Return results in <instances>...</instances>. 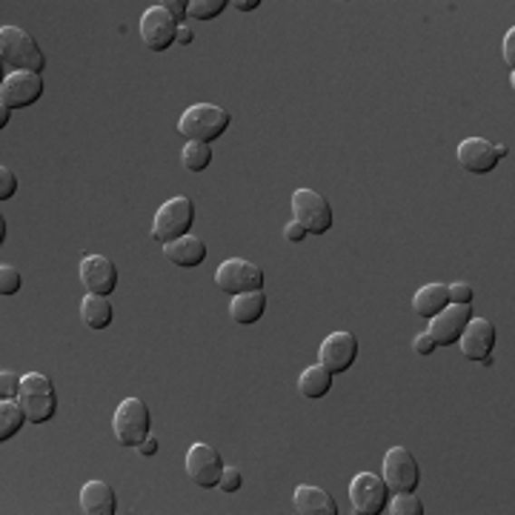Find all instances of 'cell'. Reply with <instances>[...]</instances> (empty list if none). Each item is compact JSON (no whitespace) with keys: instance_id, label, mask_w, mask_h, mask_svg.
Instances as JSON below:
<instances>
[{"instance_id":"obj_40","label":"cell","mask_w":515,"mask_h":515,"mask_svg":"<svg viewBox=\"0 0 515 515\" xmlns=\"http://www.w3.org/2000/svg\"><path fill=\"white\" fill-rule=\"evenodd\" d=\"M261 6V0H235V9L238 12H252Z\"/></svg>"},{"instance_id":"obj_22","label":"cell","mask_w":515,"mask_h":515,"mask_svg":"<svg viewBox=\"0 0 515 515\" xmlns=\"http://www.w3.org/2000/svg\"><path fill=\"white\" fill-rule=\"evenodd\" d=\"M413 306L421 318H435L441 309L450 306V292L444 284H427V287H421L415 296H413Z\"/></svg>"},{"instance_id":"obj_14","label":"cell","mask_w":515,"mask_h":515,"mask_svg":"<svg viewBox=\"0 0 515 515\" xmlns=\"http://www.w3.org/2000/svg\"><path fill=\"white\" fill-rule=\"evenodd\" d=\"M470 318H472V304H450L435 318H430L427 335L435 341V346H452L462 338Z\"/></svg>"},{"instance_id":"obj_7","label":"cell","mask_w":515,"mask_h":515,"mask_svg":"<svg viewBox=\"0 0 515 515\" xmlns=\"http://www.w3.org/2000/svg\"><path fill=\"white\" fill-rule=\"evenodd\" d=\"M292 220L309 232V235H324L333 227V207L324 195H318L316 189H296L292 192Z\"/></svg>"},{"instance_id":"obj_8","label":"cell","mask_w":515,"mask_h":515,"mask_svg":"<svg viewBox=\"0 0 515 515\" xmlns=\"http://www.w3.org/2000/svg\"><path fill=\"white\" fill-rule=\"evenodd\" d=\"M384 484L390 492H415L421 484V470L407 447H393L384 455Z\"/></svg>"},{"instance_id":"obj_25","label":"cell","mask_w":515,"mask_h":515,"mask_svg":"<svg viewBox=\"0 0 515 515\" xmlns=\"http://www.w3.org/2000/svg\"><path fill=\"white\" fill-rule=\"evenodd\" d=\"M26 413L17 398H0V441H9L26 424Z\"/></svg>"},{"instance_id":"obj_29","label":"cell","mask_w":515,"mask_h":515,"mask_svg":"<svg viewBox=\"0 0 515 515\" xmlns=\"http://www.w3.org/2000/svg\"><path fill=\"white\" fill-rule=\"evenodd\" d=\"M21 292V272L15 267H0V296H17Z\"/></svg>"},{"instance_id":"obj_10","label":"cell","mask_w":515,"mask_h":515,"mask_svg":"<svg viewBox=\"0 0 515 515\" xmlns=\"http://www.w3.org/2000/svg\"><path fill=\"white\" fill-rule=\"evenodd\" d=\"M178 24L163 6H150L141 15V41L150 52H167L178 41Z\"/></svg>"},{"instance_id":"obj_37","label":"cell","mask_w":515,"mask_h":515,"mask_svg":"<svg viewBox=\"0 0 515 515\" xmlns=\"http://www.w3.org/2000/svg\"><path fill=\"white\" fill-rule=\"evenodd\" d=\"M504 61H507L510 69L515 66V29H510L504 34Z\"/></svg>"},{"instance_id":"obj_34","label":"cell","mask_w":515,"mask_h":515,"mask_svg":"<svg viewBox=\"0 0 515 515\" xmlns=\"http://www.w3.org/2000/svg\"><path fill=\"white\" fill-rule=\"evenodd\" d=\"M413 349H415L418 355H432L435 353V341L427 333H421V335L413 338Z\"/></svg>"},{"instance_id":"obj_18","label":"cell","mask_w":515,"mask_h":515,"mask_svg":"<svg viewBox=\"0 0 515 515\" xmlns=\"http://www.w3.org/2000/svg\"><path fill=\"white\" fill-rule=\"evenodd\" d=\"M292 504H296V512H301V515H338L341 512L333 495L321 487H312V484L296 487Z\"/></svg>"},{"instance_id":"obj_12","label":"cell","mask_w":515,"mask_h":515,"mask_svg":"<svg viewBox=\"0 0 515 515\" xmlns=\"http://www.w3.org/2000/svg\"><path fill=\"white\" fill-rule=\"evenodd\" d=\"M349 501H353L355 512L361 515H378L384 512L386 501H390V490H386L384 478L375 472H358L349 484Z\"/></svg>"},{"instance_id":"obj_6","label":"cell","mask_w":515,"mask_h":515,"mask_svg":"<svg viewBox=\"0 0 515 515\" xmlns=\"http://www.w3.org/2000/svg\"><path fill=\"white\" fill-rule=\"evenodd\" d=\"M215 284L227 296H244V292L264 289V269L258 264H249L244 258H227L224 264L215 269Z\"/></svg>"},{"instance_id":"obj_24","label":"cell","mask_w":515,"mask_h":515,"mask_svg":"<svg viewBox=\"0 0 515 515\" xmlns=\"http://www.w3.org/2000/svg\"><path fill=\"white\" fill-rule=\"evenodd\" d=\"M81 321L89 326V329H106L112 324V304L103 296H89L81 301Z\"/></svg>"},{"instance_id":"obj_31","label":"cell","mask_w":515,"mask_h":515,"mask_svg":"<svg viewBox=\"0 0 515 515\" xmlns=\"http://www.w3.org/2000/svg\"><path fill=\"white\" fill-rule=\"evenodd\" d=\"M241 484H244L241 472H238L235 467H224V472H220V481H218V487L224 490V492H238V490H241Z\"/></svg>"},{"instance_id":"obj_2","label":"cell","mask_w":515,"mask_h":515,"mask_svg":"<svg viewBox=\"0 0 515 515\" xmlns=\"http://www.w3.org/2000/svg\"><path fill=\"white\" fill-rule=\"evenodd\" d=\"M229 123H232V115L227 109H220L215 103H195L189 109H183V115L178 121V132L187 141L212 143L227 132Z\"/></svg>"},{"instance_id":"obj_41","label":"cell","mask_w":515,"mask_h":515,"mask_svg":"<svg viewBox=\"0 0 515 515\" xmlns=\"http://www.w3.org/2000/svg\"><path fill=\"white\" fill-rule=\"evenodd\" d=\"M12 121V109L0 103V129H6V123Z\"/></svg>"},{"instance_id":"obj_17","label":"cell","mask_w":515,"mask_h":515,"mask_svg":"<svg viewBox=\"0 0 515 515\" xmlns=\"http://www.w3.org/2000/svg\"><path fill=\"white\" fill-rule=\"evenodd\" d=\"M318 355H321L318 364L326 366V370L333 373V375L346 373L349 366L355 364V358H358V338L353 333H333V335H326V341L318 349Z\"/></svg>"},{"instance_id":"obj_1","label":"cell","mask_w":515,"mask_h":515,"mask_svg":"<svg viewBox=\"0 0 515 515\" xmlns=\"http://www.w3.org/2000/svg\"><path fill=\"white\" fill-rule=\"evenodd\" d=\"M0 54H4V72H34L41 75L46 69V54L29 32L17 26L0 29Z\"/></svg>"},{"instance_id":"obj_26","label":"cell","mask_w":515,"mask_h":515,"mask_svg":"<svg viewBox=\"0 0 515 515\" xmlns=\"http://www.w3.org/2000/svg\"><path fill=\"white\" fill-rule=\"evenodd\" d=\"M180 163L189 172H204L212 163V143H198V141H187L180 152Z\"/></svg>"},{"instance_id":"obj_3","label":"cell","mask_w":515,"mask_h":515,"mask_svg":"<svg viewBox=\"0 0 515 515\" xmlns=\"http://www.w3.org/2000/svg\"><path fill=\"white\" fill-rule=\"evenodd\" d=\"M195 224V204L192 198L187 195H178V198H170L167 204H160L158 212H155V220H152V238L158 244H172L178 238L189 235Z\"/></svg>"},{"instance_id":"obj_4","label":"cell","mask_w":515,"mask_h":515,"mask_svg":"<svg viewBox=\"0 0 515 515\" xmlns=\"http://www.w3.org/2000/svg\"><path fill=\"white\" fill-rule=\"evenodd\" d=\"M150 427H152V415L150 407L141 398H123L118 403V410L112 415V430L115 438L121 441V447H141L146 438H150Z\"/></svg>"},{"instance_id":"obj_30","label":"cell","mask_w":515,"mask_h":515,"mask_svg":"<svg viewBox=\"0 0 515 515\" xmlns=\"http://www.w3.org/2000/svg\"><path fill=\"white\" fill-rule=\"evenodd\" d=\"M21 381L24 378L12 370L0 373V398H17V393H21Z\"/></svg>"},{"instance_id":"obj_33","label":"cell","mask_w":515,"mask_h":515,"mask_svg":"<svg viewBox=\"0 0 515 515\" xmlns=\"http://www.w3.org/2000/svg\"><path fill=\"white\" fill-rule=\"evenodd\" d=\"M17 192V175L12 170H0V200H9Z\"/></svg>"},{"instance_id":"obj_23","label":"cell","mask_w":515,"mask_h":515,"mask_svg":"<svg viewBox=\"0 0 515 515\" xmlns=\"http://www.w3.org/2000/svg\"><path fill=\"white\" fill-rule=\"evenodd\" d=\"M329 390H333V373L326 370V366L316 364V366H306L298 378V395L304 398H324Z\"/></svg>"},{"instance_id":"obj_36","label":"cell","mask_w":515,"mask_h":515,"mask_svg":"<svg viewBox=\"0 0 515 515\" xmlns=\"http://www.w3.org/2000/svg\"><path fill=\"white\" fill-rule=\"evenodd\" d=\"M284 235H287V241H292V244H301L309 232L298 224V220H289V224L284 227Z\"/></svg>"},{"instance_id":"obj_16","label":"cell","mask_w":515,"mask_h":515,"mask_svg":"<svg viewBox=\"0 0 515 515\" xmlns=\"http://www.w3.org/2000/svg\"><path fill=\"white\" fill-rule=\"evenodd\" d=\"M81 284L92 296L109 298L118 289V267L106 255H86L81 261Z\"/></svg>"},{"instance_id":"obj_32","label":"cell","mask_w":515,"mask_h":515,"mask_svg":"<svg viewBox=\"0 0 515 515\" xmlns=\"http://www.w3.org/2000/svg\"><path fill=\"white\" fill-rule=\"evenodd\" d=\"M447 292H450V304H472V287L464 281L450 284Z\"/></svg>"},{"instance_id":"obj_5","label":"cell","mask_w":515,"mask_h":515,"mask_svg":"<svg viewBox=\"0 0 515 515\" xmlns=\"http://www.w3.org/2000/svg\"><path fill=\"white\" fill-rule=\"evenodd\" d=\"M17 401H21L29 424H46V421L54 418V410H58V395H54V386L41 373L24 375Z\"/></svg>"},{"instance_id":"obj_11","label":"cell","mask_w":515,"mask_h":515,"mask_svg":"<svg viewBox=\"0 0 515 515\" xmlns=\"http://www.w3.org/2000/svg\"><path fill=\"white\" fill-rule=\"evenodd\" d=\"M224 467L227 464H224V458H220V452L215 447L204 444V441L192 444L189 452H187V475L195 487H204V490L218 487Z\"/></svg>"},{"instance_id":"obj_9","label":"cell","mask_w":515,"mask_h":515,"mask_svg":"<svg viewBox=\"0 0 515 515\" xmlns=\"http://www.w3.org/2000/svg\"><path fill=\"white\" fill-rule=\"evenodd\" d=\"M507 146L490 143L487 138H464L458 143V163L472 175H487L499 167V160L507 158Z\"/></svg>"},{"instance_id":"obj_21","label":"cell","mask_w":515,"mask_h":515,"mask_svg":"<svg viewBox=\"0 0 515 515\" xmlns=\"http://www.w3.org/2000/svg\"><path fill=\"white\" fill-rule=\"evenodd\" d=\"M267 312V296L264 289H255V292H244V296H235L232 304H229V316L235 324H258L261 316Z\"/></svg>"},{"instance_id":"obj_15","label":"cell","mask_w":515,"mask_h":515,"mask_svg":"<svg viewBox=\"0 0 515 515\" xmlns=\"http://www.w3.org/2000/svg\"><path fill=\"white\" fill-rule=\"evenodd\" d=\"M464 358L478 364H492V349H495V324L487 318H470L462 338H458Z\"/></svg>"},{"instance_id":"obj_35","label":"cell","mask_w":515,"mask_h":515,"mask_svg":"<svg viewBox=\"0 0 515 515\" xmlns=\"http://www.w3.org/2000/svg\"><path fill=\"white\" fill-rule=\"evenodd\" d=\"M160 6L167 9V12L172 15V21L180 26V21L187 17V6H189V4H183V0H167V4H160Z\"/></svg>"},{"instance_id":"obj_39","label":"cell","mask_w":515,"mask_h":515,"mask_svg":"<svg viewBox=\"0 0 515 515\" xmlns=\"http://www.w3.org/2000/svg\"><path fill=\"white\" fill-rule=\"evenodd\" d=\"M138 452H141V455H155V452H158V441H155V438H146L143 444L138 447Z\"/></svg>"},{"instance_id":"obj_28","label":"cell","mask_w":515,"mask_h":515,"mask_svg":"<svg viewBox=\"0 0 515 515\" xmlns=\"http://www.w3.org/2000/svg\"><path fill=\"white\" fill-rule=\"evenodd\" d=\"M227 6H229L227 0H192L187 6V15L198 17V21H212V17H218Z\"/></svg>"},{"instance_id":"obj_27","label":"cell","mask_w":515,"mask_h":515,"mask_svg":"<svg viewBox=\"0 0 515 515\" xmlns=\"http://www.w3.org/2000/svg\"><path fill=\"white\" fill-rule=\"evenodd\" d=\"M384 512L393 515H421L424 512V504H421L418 495L413 492H393V501H386Z\"/></svg>"},{"instance_id":"obj_19","label":"cell","mask_w":515,"mask_h":515,"mask_svg":"<svg viewBox=\"0 0 515 515\" xmlns=\"http://www.w3.org/2000/svg\"><path fill=\"white\" fill-rule=\"evenodd\" d=\"M163 255H167V261H172L175 267L189 269L207 261V244L195 235H183L172 244H163Z\"/></svg>"},{"instance_id":"obj_13","label":"cell","mask_w":515,"mask_h":515,"mask_svg":"<svg viewBox=\"0 0 515 515\" xmlns=\"http://www.w3.org/2000/svg\"><path fill=\"white\" fill-rule=\"evenodd\" d=\"M44 95V78L34 72H12L0 83V103L9 109H26Z\"/></svg>"},{"instance_id":"obj_20","label":"cell","mask_w":515,"mask_h":515,"mask_svg":"<svg viewBox=\"0 0 515 515\" xmlns=\"http://www.w3.org/2000/svg\"><path fill=\"white\" fill-rule=\"evenodd\" d=\"M81 510L86 515H115L118 499L109 484L103 481H86L81 490Z\"/></svg>"},{"instance_id":"obj_38","label":"cell","mask_w":515,"mask_h":515,"mask_svg":"<svg viewBox=\"0 0 515 515\" xmlns=\"http://www.w3.org/2000/svg\"><path fill=\"white\" fill-rule=\"evenodd\" d=\"M195 41V34H192V29H187V26H180L178 29V41L175 44H180V46H189Z\"/></svg>"}]
</instances>
